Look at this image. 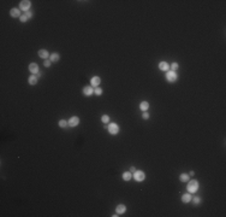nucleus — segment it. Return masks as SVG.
<instances>
[{"label":"nucleus","instance_id":"1","mask_svg":"<svg viewBox=\"0 0 226 217\" xmlns=\"http://www.w3.org/2000/svg\"><path fill=\"white\" fill-rule=\"evenodd\" d=\"M187 189H188L189 193H196L197 189H198V182H197L196 180L190 181L188 183V186H187Z\"/></svg>","mask_w":226,"mask_h":217},{"label":"nucleus","instance_id":"2","mask_svg":"<svg viewBox=\"0 0 226 217\" xmlns=\"http://www.w3.org/2000/svg\"><path fill=\"white\" fill-rule=\"evenodd\" d=\"M177 78H178V76H177L176 71L168 70V71L166 72V80H167V82H170V83H173V82L177 81Z\"/></svg>","mask_w":226,"mask_h":217},{"label":"nucleus","instance_id":"3","mask_svg":"<svg viewBox=\"0 0 226 217\" xmlns=\"http://www.w3.org/2000/svg\"><path fill=\"white\" fill-rule=\"evenodd\" d=\"M132 177L136 180V181L141 182V181H143V180L145 179V174L142 170H136L134 174H132Z\"/></svg>","mask_w":226,"mask_h":217},{"label":"nucleus","instance_id":"4","mask_svg":"<svg viewBox=\"0 0 226 217\" xmlns=\"http://www.w3.org/2000/svg\"><path fill=\"white\" fill-rule=\"evenodd\" d=\"M30 6H31V3H30L29 0H23V1H21V3H19V9L23 10L24 12L29 11Z\"/></svg>","mask_w":226,"mask_h":217},{"label":"nucleus","instance_id":"5","mask_svg":"<svg viewBox=\"0 0 226 217\" xmlns=\"http://www.w3.org/2000/svg\"><path fill=\"white\" fill-rule=\"evenodd\" d=\"M108 132H110V134H112V135L118 134V132H119V127H118V124H117V123H110V124H108Z\"/></svg>","mask_w":226,"mask_h":217},{"label":"nucleus","instance_id":"6","mask_svg":"<svg viewBox=\"0 0 226 217\" xmlns=\"http://www.w3.org/2000/svg\"><path fill=\"white\" fill-rule=\"evenodd\" d=\"M78 123H79V118H78L77 116H73V117H71V118L69 119V125H70V127H72V128L77 127Z\"/></svg>","mask_w":226,"mask_h":217},{"label":"nucleus","instance_id":"7","mask_svg":"<svg viewBox=\"0 0 226 217\" xmlns=\"http://www.w3.org/2000/svg\"><path fill=\"white\" fill-rule=\"evenodd\" d=\"M29 70L33 75H37L38 74V65L36 63H31L29 65Z\"/></svg>","mask_w":226,"mask_h":217},{"label":"nucleus","instance_id":"8","mask_svg":"<svg viewBox=\"0 0 226 217\" xmlns=\"http://www.w3.org/2000/svg\"><path fill=\"white\" fill-rule=\"evenodd\" d=\"M100 83H101V78H100L99 76H94L91 80H90V85H91V87H98Z\"/></svg>","mask_w":226,"mask_h":217},{"label":"nucleus","instance_id":"9","mask_svg":"<svg viewBox=\"0 0 226 217\" xmlns=\"http://www.w3.org/2000/svg\"><path fill=\"white\" fill-rule=\"evenodd\" d=\"M125 211H126V206L124 204H119L115 208V212L118 213V215H123V213H125Z\"/></svg>","mask_w":226,"mask_h":217},{"label":"nucleus","instance_id":"10","mask_svg":"<svg viewBox=\"0 0 226 217\" xmlns=\"http://www.w3.org/2000/svg\"><path fill=\"white\" fill-rule=\"evenodd\" d=\"M10 15H11V17H15V18H19L22 16L21 15V9H16V7H15V9H12L11 10V11H10Z\"/></svg>","mask_w":226,"mask_h":217},{"label":"nucleus","instance_id":"11","mask_svg":"<svg viewBox=\"0 0 226 217\" xmlns=\"http://www.w3.org/2000/svg\"><path fill=\"white\" fill-rule=\"evenodd\" d=\"M83 94L87 95V97H90L91 94H94V88H93V87H89V86H88V87H84V88H83Z\"/></svg>","mask_w":226,"mask_h":217},{"label":"nucleus","instance_id":"12","mask_svg":"<svg viewBox=\"0 0 226 217\" xmlns=\"http://www.w3.org/2000/svg\"><path fill=\"white\" fill-rule=\"evenodd\" d=\"M159 69L161 71H168L170 70V64L166 63V62H161V63L159 64Z\"/></svg>","mask_w":226,"mask_h":217},{"label":"nucleus","instance_id":"13","mask_svg":"<svg viewBox=\"0 0 226 217\" xmlns=\"http://www.w3.org/2000/svg\"><path fill=\"white\" fill-rule=\"evenodd\" d=\"M49 53H48V51H46V50H40L38 51V57H41V58H43V59H48L49 58Z\"/></svg>","mask_w":226,"mask_h":217},{"label":"nucleus","instance_id":"14","mask_svg":"<svg viewBox=\"0 0 226 217\" xmlns=\"http://www.w3.org/2000/svg\"><path fill=\"white\" fill-rule=\"evenodd\" d=\"M38 81V77L36 76V75H31V76H29V78H28V82H29L31 86H34L36 85Z\"/></svg>","mask_w":226,"mask_h":217},{"label":"nucleus","instance_id":"15","mask_svg":"<svg viewBox=\"0 0 226 217\" xmlns=\"http://www.w3.org/2000/svg\"><path fill=\"white\" fill-rule=\"evenodd\" d=\"M59 59H60V55L58 53H52L49 55V60H51L52 63H57V62H59Z\"/></svg>","mask_w":226,"mask_h":217},{"label":"nucleus","instance_id":"16","mask_svg":"<svg viewBox=\"0 0 226 217\" xmlns=\"http://www.w3.org/2000/svg\"><path fill=\"white\" fill-rule=\"evenodd\" d=\"M140 109L145 112V111L149 109V102H148V101H142L141 104H140Z\"/></svg>","mask_w":226,"mask_h":217},{"label":"nucleus","instance_id":"17","mask_svg":"<svg viewBox=\"0 0 226 217\" xmlns=\"http://www.w3.org/2000/svg\"><path fill=\"white\" fill-rule=\"evenodd\" d=\"M132 179V173L131 171H126V173H124L123 174V180L124 181H129V180Z\"/></svg>","mask_w":226,"mask_h":217},{"label":"nucleus","instance_id":"18","mask_svg":"<svg viewBox=\"0 0 226 217\" xmlns=\"http://www.w3.org/2000/svg\"><path fill=\"white\" fill-rule=\"evenodd\" d=\"M191 198L192 197L190 196V193H187V194H184V196L182 197V201H183V203H189V201L191 200Z\"/></svg>","mask_w":226,"mask_h":217},{"label":"nucleus","instance_id":"19","mask_svg":"<svg viewBox=\"0 0 226 217\" xmlns=\"http://www.w3.org/2000/svg\"><path fill=\"white\" fill-rule=\"evenodd\" d=\"M189 179H190V176H189L188 174H180V176H179V180H180L182 182H188Z\"/></svg>","mask_w":226,"mask_h":217},{"label":"nucleus","instance_id":"20","mask_svg":"<svg viewBox=\"0 0 226 217\" xmlns=\"http://www.w3.org/2000/svg\"><path fill=\"white\" fill-rule=\"evenodd\" d=\"M69 125V122H66L65 119H61V121H59V127L60 128H66Z\"/></svg>","mask_w":226,"mask_h":217},{"label":"nucleus","instance_id":"21","mask_svg":"<svg viewBox=\"0 0 226 217\" xmlns=\"http://www.w3.org/2000/svg\"><path fill=\"white\" fill-rule=\"evenodd\" d=\"M191 200H192V203L195 205H198L201 203V199L198 198V197H194V198H191Z\"/></svg>","mask_w":226,"mask_h":217},{"label":"nucleus","instance_id":"22","mask_svg":"<svg viewBox=\"0 0 226 217\" xmlns=\"http://www.w3.org/2000/svg\"><path fill=\"white\" fill-rule=\"evenodd\" d=\"M178 63H172L171 64V70H172V71H176V70H177V69H178Z\"/></svg>","mask_w":226,"mask_h":217},{"label":"nucleus","instance_id":"23","mask_svg":"<svg viewBox=\"0 0 226 217\" xmlns=\"http://www.w3.org/2000/svg\"><path fill=\"white\" fill-rule=\"evenodd\" d=\"M94 94H96V95H101V94H102V89L99 88V87H96V88L94 89Z\"/></svg>","mask_w":226,"mask_h":217},{"label":"nucleus","instance_id":"24","mask_svg":"<svg viewBox=\"0 0 226 217\" xmlns=\"http://www.w3.org/2000/svg\"><path fill=\"white\" fill-rule=\"evenodd\" d=\"M28 19H29V18L26 17L25 15H22L21 17H19V21H21V22H22V23H25V22H26V21H28Z\"/></svg>","mask_w":226,"mask_h":217},{"label":"nucleus","instance_id":"25","mask_svg":"<svg viewBox=\"0 0 226 217\" xmlns=\"http://www.w3.org/2000/svg\"><path fill=\"white\" fill-rule=\"evenodd\" d=\"M101 121H102V123H107V122L110 121V117L107 115H103L102 117H101Z\"/></svg>","mask_w":226,"mask_h":217},{"label":"nucleus","instance_id":"26","mask_svg":"<svg viewBox=\"0 0 226 217\" xmlns=\"http://www.w3.org/2000/svg\"><path fill=\"white\" fill-rule=\"evenodd\" d=\"M51 60H48V59H46L45 60V62H43V65H45V66H46V68H49V66H51Z\"/></svg>","mask_w":226,"mask_h":217},{"label":"nucleus","instance_id":"27","mask_svg":"<svg viewBox=\"0 0 226 217\" xmlns=\"http://www.w3.org/2000/svg\"><path fill=\"white\" fill-rule=\"evenodd\" d=\"M24 15H25V16H26L28 18H29V19H30L31 17H33V13H31V11H26V12L24 13Z\"/></svg>","mask_w":226,"mask_h":217},{"label":"nucleus","instance_id":"28","mask_svg":"<svg viewBox=\"0 0 226 217\" xmlns=\"http://www.w3.org/2000/svg\"><path fill=\"white\" fill-rule=\"evenodd\" d=\"M142 118H143V119H148V118H149V113H148V112H144V113L142 115Z\"/></svg>","mask_w":226,"mask_h":217},{"label":"nucleus","instance_id":"29","mask_svg":"<svg viewBox=\"0 0 226 217\" xmlns=\"http://www.w3.org/2000/svg\"><path fill=\"white\" fill-rule=\"evenodd\" d=\"M130 171H131L132 174H134V173L136 171V168H135V166H130Z\"/></svg>","mask_w":226,"mask_h":217},{"label":"nucleus","instance_id":"30","mask_svg":"<svg viewBox=\"0 0 226 217\" xmlns=\"http://www.w3.org/2000/svg\"><path fill=\"white\" fill-rule=\"evenodd\" d=\"M194 174H195L194 171H190V174H188V175H189V176H194Z\"/></svg>","mask_w":226,"mask_h":217}]
</instances>
